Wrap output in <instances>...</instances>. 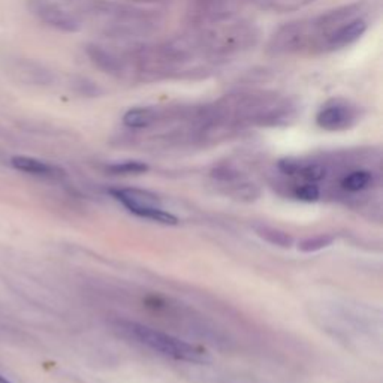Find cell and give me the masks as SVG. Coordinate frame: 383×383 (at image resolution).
<instances>
[{
	"mask_svg": "<svg viewBox=\"0 0 383 383\" xmlns=\"http://www.w3.org/2000/svg\"><path fill=\"white\" fill-rule=\"evenodd\" d=\"M163 120V109L157 107H133L123 114V125L133 130L149 129Z\"/></svg>",
	"mask_w": 383,
	"mask_h": 383,
	"instance_id": "obj_9",
	"label": "cell"
},
{
	"mask_svg": "<svg viewBox=\"0 0 383 383\" xmlns=\"http://www.w3.org/2000/svg\"><path fill=\"white\" fill-rule=\"evenodd\" d=\"M310 2H314V0H304V4H310Z\"/></svg>",
	"mask_w": 383,
	"mask_h": 383,
	"instance_id": "obj_18",
	"label": "cell"
},
{
	"mask_svg": "<svg viewBox=\"0 0 383 383\" xmlns=\"http://www.w3.org/2000/svg\"><path fill=\"white\" fill-rule=\"evenodd\" d=\"M334 241H335V236L331 235V234L316 235V236H311V238L302 240V241L298 244V250H301V252H304V253L319 252V250H322V249H326V247H330Z\"/></svg>",
	"mask_w": 383,
	"mask_h": 383,
	"instance_id": "obj_13",
	"label": "cell"
},
{
	"mask_svg": "<svg viewBox=\"0 0 383 383\" xmlns=\"http://www.w3.org/2000/svg\"><path fill=\"white\" fill-rule=\"evenodd\" d=\"M108 192L112 198L119 201L123 207L129 213L135 214V216H138L141 219H149L162 224H170V227L178 224V219L170 211L163 210L161 199L149 190L126 187L109 189Z\"/></svg>",
	"mask_w": 383,
	"mask_h": 383,
	"instance_id": "obj_2",
	"label": "cell"
},
{
	"mask_svg": "<svg viewBox=\"0 0 383 383\" xmlns=\"http://www.w3.org/2000/svg\"><path fill=\"white\" fill-rule=\"evenodd\" d=\"M368 29L367 21L361 17H355L343 25L337 26L323 35L318 43L319 51H339L351 47L355 42L361 39Z\"/></svg>",
	"mask_w": 383,
	"mask_h": 383,
	"instance_id": "obj_6",
	"label": "cell"
},
{
	"mask_svg": "<svg viewBox=\"0 0 383 383\" xmlns=\"http://www.w3.org/2000/svg\"><path fill=\"white\" fill-rule=\"evenodd\" d=\"M0 383H11V382H9V380H6V379H5L2 375H0Z\"/></svg>",
	"mask_w": 383,
	"mask_h": 383,
	"instance_id": "obj_17",
	"label": "cell"
},
{
	"mask_svg": "<svg viewBox=\"0 0 383 383\" xmlns=\"http://www.w3.org/2000/svg\"><path fill=\"white\" fill-rule=\"evenodd\" d=\"M298 175H301L307 183H318L325 178L326 168L321 163H302Z\"/></svg>",
	"mask_w": 383,
	"mask_h": 383,
	"instance_id": "obj_14",
	"label": "cell"
},
{
	"mask_svg": "<svg viewBox=\"0 0 383 383\" xmlns=\"http://www.w3.org/2000/svg\"><path fill=\"white\" fill-rule=\"evenodd\" d=\"M84 51L88 60L92 62V65L100 72L117 78H125L130 75L126 58L125 55H120L114 50L90 42L84 47Z\"/></svg>",
	"mask_w": 383,
	"mask_h": 383,
	"instance_id": "obj_7",
	"label": "cell"
},
{
	"mask_svg": "<svg viewBox=\"0 0 383 383\" xmlns=\"http://www.w3.org/2000/svg\"><path fill=\"white\" fill-rule=\"evenodd\" d=\"M11 165H13L17 171L42 178H62L66 174L58 165L43 162L36 159V157L29 156H14L13 159H11Z\"/></svg>",
	"mask_w": 383,
	"mask_h": 383,
	"instance_id": "obj_8",
	"label": "cell"
},
{
	"mask_svg": "<svg viewBox=\"0 0 383 383\" xmlns=\"http://www.w3.org/2000/svg\"><path fill=\"white\" fill-rule=\"evenodd\" d=\"M255 231H256V234L259 236H261V238H264L265 241L271 243L274 246H278V247H290L292 243H294V240H292V236L288 232L278 231V229H274V228L256 227Z\"/></svg>",
	"mask_w": 383,
	"mask_h": 383,
	"instance_id": "obj_11",
	"label": "cell"
},
{
	"mask_svg": "<svg viewBox=\"0 0 383 383\" xmlns=\"http://www.w3.org/2000/svg\"><path fill=\"white\" fill-rule=\"evenodd\" d=\"M371 183H373V175H371V173L365 170H358L343 177L342 187L347 192H361L367 189Z\"/></svg>",
	"mask_w": 383,
	"mask_h": 383,
	"instance_id": "obj_10",
	"label": "cell"
},
{
	"mask_svg": "<svg viewBox=\"0 0 383 383\" xmlns=\"http://www.w3.org/2000/svg\"><path fill=\"white\" fill-rule=\"evenodd\" d=\"M117 326L123 334L137 340L140 344L147 346L152 351L159 352L163 356L173 358L175 361L192 364L211 363V355L207 349L180 340L171 334H166L159 330L150 328L147 325L130 321H119Z\"/></svg>",
	"mask_w": 383,
	"mask_h": 383,
	"instance_id": "obj_1",
	"label": "cell"
},
{
	"mask_svg": "<svg viewBox=\"0 0 383 383\" xmlns=\"http://www.w3.org/2000/svg\"><path fill=\"white\" fill-rule=\"evenodd\" d=\"M294 195L304 202H316L321 198V190L316 183H304L294 190Z\"/></svg>",
	"mask_w": 383,
	"mask_h": 383,
	"instance_id": "obj_15",
	"label": "cell"
},
{
	"mask_svg": "<svg viewBox=\"0 0 383 383\" xmlns=\"http://www.w3.org/2000/svg\"><path fill=\"white\" fill-rule=\"evenodd\" d=\"M314 38L309 32V26L304 21H292L281 26L269 42L268 50L273 54H292L300 53L306 48L313 47Z\"/></svg>",
	"mask_w": 383,
	"mask_h": 383,
	"instance_id": "obj_5",
	"label": "cell"
},
{
	"mask_svg": "<svg viewBox=\"0 0 383 383\" xmlns=\"http://www.w3.org/2000/svg\"><path fill=\"white\" fill-rule=\"evenodd\" d=\"M301 165L302 162L298 159H294V157H285V159H280L277 163L278 170L288 175H298Z\"/></svg>",
	"mask_w": 383,
	"mask_h": 383,
	"instance_id": "obj_16",
	"label": "cell"
},
{
	"mask_svg": "<svg viewBox=\"0 0 383 383\" xmlns=\"http://www.w3.org/2000/svg\"><path fill=\"white\" fill-rule=\"evenodd\" d=\"M361 119V109L342 98L323 104L316 114V125L326 132H342L354 128Z\"/></svg>",
	"mask_w": 383,
	"mask_h": 383,
	"instance_id": "obj_3",
	"label": "cell"
},
{
	"mask_svg": "<svg viewBox=\"0 0 383 383\" xmlns=\"http://www.w3.org/2000/svg\"><path fill=\"white\" fill-rule=\"evenodd\" d=\"M33 17L45 26L63 33H76L81 30V21L69 9L54 0H26Z\"/></svg>",
	"mask_w": 383,
	"mask_h": 383,
	"instance_id": "obj_4",
	"label": "cell"
},
{
	"mask_svg": "<svg viewBox=\"0 0 383 383\" xmlns=\"http://www.w3.org/2000/svg\"><path fill=\"white\" fill-rule=\"evenodd\" d=\"M150 170L147 163L140 161H125L119 163H112L107 166V171L114 175H128V174H144Z\"/></svg>",
	"mask_w": 383,
	"mask_h": 383,
	"instance_id": "obj_12",
	"label": "cell"
}]
</instances>
